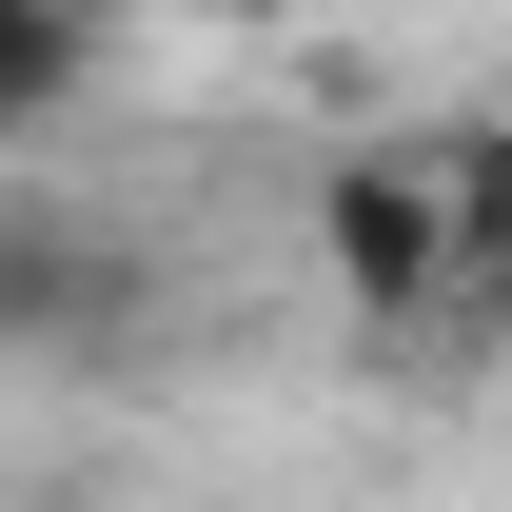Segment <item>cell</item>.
I'll list each match as a JSON object with an SVG mask.
<instances>
[{
    "instance_id": "1",
    "label": "cell",
    "mask_w": 512,
    "mask_h": 512,
    "mask_svg": "<svg viewBox=\"0 0 512 512\" xmlns=\"http://www.w3.org/2000/svg\"><path fill=\"white\" fill-rule=\"evenodd\" d=\"M178 335V237H138L119 197L0 178V375H138Z\"/></svg>"
},
{
    "instance_id": "2",
    "label": "cell",
    "mask_w": 512,
    "mask_h": 512,
    "mask_svg": "<svg viewBox=\"0 0 512 512\" xmlns=\"http://www.w3.org/2000/svg\"><path fill=\"white\" fill-rule=\"evenodd\" d=\"M316 256L355 276V316L434 335V138H375V158H335V197H316Z\"/></svg>"
},
{
    "instance_id": "3",
    "label": "cell",
    "mask_w": 512,
    "mask_h": 512,
    "mask_svg": "<svg viewBox=\"0 0 512 512\" xmlns=\"http://www.w3.org/2000/svg\"><path fill=\"white\" fill-rule=\"evenodd\" d=\"M434 335H512V119L434 138Z\"/></svg>"
},
{
    "instance_id": "4",
    "label": "cell",
    "mask_w": 512,
    "mask_h": 512,
    "mask_svg": "<svg viewBox=\"0 0 512 512\" xmlns=\"http://www.w3.org/2000/svg\"><path fill=\"white\" fill-rule=\"evenodd\" d=\"M99 99V0H0V178Z\"/></svg>"
},
{
    "instance_id": "5",
    "label": "cell",
    "mask_w": 512,
    "mask_h": 512,
    "mask_svg": "<svg viewBox=\"0 0 512 512\" xmlns=\"http://www.w3.org/2000/svg\"><path fill=\"white\" fill-rule=\"evenodd\" d=\"M20 512H99V493H20Z\"/></svg>"
}]
</instances>
